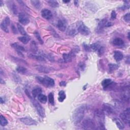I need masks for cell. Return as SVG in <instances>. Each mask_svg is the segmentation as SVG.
I'll use <instances>...</instances> for the list:
<instances>
[{
  "label": "cell",
  "mask_w": 130,
  "mask_h": 130,
  "mask_svg": "<svg viewBox=\"0 0 130 130\" xmlns=\"http://www.w3.org/2000/svg\"><path fill=\"white\" fill-rule=\"evenodd\" d=\"M19 21L21 24L25 25H27L29 24V19L27 15H26L24 13H19L18 16Z\"/></svg>",
  "instance_id": "8"
},
{
  "label": "cell",
  "mask_w": 130,
  "mask_h": 130,
  "mask_svg": "<svg viewBox=\"0 0 130 130\" xmlns=\"http://www.w3.org/2000/svg\"><path fill=\"white\" fill-rule=\"evenodd\" d=\"M98 50H99V55H102L103 53H104V49L103 47H102L101 48H99V49H98Z\"/></svg>",
  "instance_id": "44"
},
{
  "label": "cell",
  "mask_w": 130,
  "mask_h": 130,
  "mask_svg": "<svg viewBox=\"0 0 130 130\" xmlns=\"http://www.w3.org/2000/svg\"><path fill=\"white\" fill-rule=\"evenodd\" d=\"M89 46H90L91 50H92L94 51H96L99 49L100 45L98 43H94V44H91Z\"/></svg>",
  "instance_id": "34"
},
{
  "label": "cell",
  "mask_w": 130,
  "mask_h": 130,
  "mask_svg": "<svg viewBox=\"0 0 130 130\" xmlns=\"http://www.w3.org/2000/svg\"><path fill=\"white\" fill-rule=\"evenodd\" d=\"M31 3L32 5L34 7L37 9H39L41 7V3L40 1L38 0H33L31 1Z\"/></svg>",
  "instance_id": "25"
},
{
  "label": "cell",
  "mask_w": 130,
  "mask_h": 130,
  "mask_svg": "<svg viewBox=\"0 0 130 130\" xmlns=\"http://www.w3.org/2000/svg\"><path fill=\"white\" fill-rule=\"evenodd\" d=\"M0 124L3 126H6L8 124V121L2 115L0 116Z\"/></svg>",
  "instance_id": "31"
},
{
  "label": "cell",
  "mask_w": 130,
  "mask_h": 130,
  "mask_svg": "<svg viewBox=\"0 0 130 130\" xmlns=\"http://www.w3.org/2000/svg\"><path fill=\"white\" fill-rule=\"evenodd\" d=\"M49 30H50V31L51 33L52 34V35L55 37V38H59V35L57 34V33H56L55 31V30L53 29V28H52L51 27H50V26H49Z\"/></svg>",
  "instance_id": "39"
},
{
  "label": "cell",
  "mask_w": 130,
  "mask_h": 130,
  "mask_svg": "<svg viewBox=\"0 0 130 130\" xmlns=\"http://www.w3.org/2000/svg\"><path fill=\"white\" fill-rule=\"evenodd\" d=\"M66 96L64 91H61L59 93V98L58 100L60 102H63L64 101V100L66 99Z\"/></svg>",
  "instance_id": "26"
},
{
  "label": "cell",
  "mask_w": 130,
  "mask_h": 130,
  "mask_svg": "<svg viewBox=\"0 0 130 130\" xmlns=\"http://www.w3.org/2000/svg\"><path fill=\"white\" fill-rule=\"evenodd\" d=\"M125 3L124 5H123L122 7L119 8V9L122 10H125L126 9H129L130 8V5H129V1H124Z\"/></svg>",
  "instance_id": "37"
},
{
  "label": "cell",
  "mask_w": 130,
  "mask_h": 130,
  "mask_svg": "<svg viewBox=\"0 0 130 130\" xmlns=\"http://www.w3.org/2000/svg\"><path fill=\"white\" fill-rule=\"evenodd\" d=\"M67 23L65 19H60L58 21L57 27L60 31L64 32L67 28Z\"/></svg>",
  "instance_id": "10"
},
{
  "label": "cell",
  "mask_w": 130,
  "mask_h": 130,
  "mask_svg": "<svg viewBox=\"0 0 130 130\" xmlns=\"http://www.w3.org/2000/svg\"><path fill=\"white\" fill-rule=\"evenodd\" d=\"M31 49L32 51L34 52H36L37 51L38 47L37 46L36 43L34 41H33L31 43Z\"/></svg>",
  "instance_id": "33"
},
{
  "label": "cell",
  "mask_w": 130,
  "mask_h": 130,
  "mask_svg": "<svg viewBox=\"0 0 130 130\" xmlns=\"http://www.w3.org/2000/svg\"><path fill=\"white\" fill-rule=\"evenodd\" d=\"M103 111L108 114H112L115 111L112 107L108 104H104L103 105Z\"/></svg>",
  "instance_id": "11"
},
{
  "label": "cell",
  "mask_w": 130,
  "mask_h": 130,
  "mask_svg": "<svg viewBox=\"0 0 130 130\" xmlns=\"http://www.w3.org/2000/svg\"><path fill=\"white\" fill-rule=\"evenodd\" d=\"M76 29H77V31L79 33L84 36H88L91 33L88 28L84 24V23L81 21H79L77 23Z\"/></svg>",
  "instance_id": "3"
},
{
  "label": "cell",
  "mask_w": 130,
  "mask_h": 130,
  "mask_svg": "<svg viewBox=\"0 0 130 130\" xmlns=\"http://www.w3.org/2000/svg\"><path fill=\"white\" fill-rule=\"evenodd\" d=\"M47 3L49 4V5L52 8H56L58 7L59 6V4L58 1H55V0H50V1H48Z\"/></svg>",
  "instance_id": "29"
},
{
  "label": "cell",
  "mask_w": 130,
  "mask_h": 130,
  "mask_svg": "<svg viewBox=\"0 0 130 130\" xmlns=\"http://www.w3.org/2000/svg\"><path fill=\"white\" fill-rule=\"evenodd\" d=\"M42 89L41 88H34V89L32 91V95H33V96L34 97V98H36L37 96H38V95H39L40 94H41L42 93Z\"/></svg>",
  "instance_id": "22"
},
{
  "label": "cell",
  "mask_w": 130,
  "mask_h": 130,
  "mask_svg": "<svg viewBox=\"0 0 130 130\" xmlns=\"http://www.w3.org/2000/svg\"><path fill=\"white\" fill-rule=\"evenodd\" d=\"M111 18L112 19H115L116 18V13L115 11H112L111 14Z\"/></svg>",
  "instance_id": "42"
},
{
  "label": "cell",
  "mask_w": 130,
  "mask_h": 130,
  "mask_svg": "<svg viewBox=\"0 0 130 130\" xmlns=\"http://www.w3.org/2000/svg\"><path fill=\"white\" fill-rule=\"evenodd\" d=\"M16 71H17V72L21 73V74H24L27 72V69L24 67L18 66L16 68Z\"/></svg>",
  "instance_id": "30"
},
{
  "label": "cell",
  "mask_w": 130,
  "mask_h": 130,
  "mask_svg": "<svg viewBox=\"0 0 130 130\" xmlns=\"http://www.w3.org/2000/svg\"><path fill=\"white\" fill-rule=\"evenodd\" d=\"M107 22L108 21H107V19H103L101 20V21L99 22L97 28H96V32L101 33L102 32V30L104 29V28L106 27V25Z\"/></svg>",
  "instance_id": "12"
},
{
  "label": "cell",
  "mask_w": 130,
  "mask_h": 130,
  "mask_svg": "<svg viewBox=\"0 0 130 130\" xmlns=\"http://www.w3.org/2000/svg\"><path fill=\"white\" fill-rule=\"evenodd\" d=\"M29 99L31 100V101L33 103V105H34V106L35 107L36 110L38 113L39 115L41 116L42 117H44L45 116V110L44 108H43V107L40 105V104L36 100L33 96V97L31 96Z\"/></svg>",
  "instance_id": "4"
},
{
  "label": "cell",
  "mask_w": 130,
  "mask_h": 130,
  "mask_svg": "<svg viewBox=\"0 0 130 130\" xmlns=\"http://www.w3.org/2000/svg\"><path fill=\"white\" fill-rule=\"evenodd\" d=\"M41 15L42 17L47 20L50 19L52 17L51 12L49 10L46 9L42 10L41 11Z\"/></svg>",
  "instance_id": "13"
},
{
  "label": "cell",
  "mask_w": 130,
  "mask_h": 130,
  "mask_svg": "<svg viewBox=\"0 0 130 130\" xmlns=\"http://www.w3.org/2000/svg\"><path fill=\"white\" fill-rule=\"evenodd\" d=\"M10 8L11 9L12 11L13 12V13H14V14H17V7H16V6L15 5V4H14V3H11V4H10Z\"/></svg>",
  "instance_id": "36"
},
{
  "label": "cell",
  "mask_w": 130,
  "mask_h": 130,
  "mask_svg": "<svg viewBox=\"0 0 130 130\" xmlns=\"http://www.w3.org/2000/svg\"><path fill=\"white\" fill-rule=\"evenodd\" d=\"M34 35L36 37V38L38 39V40L39 41V42H40V43L41 44H43V40L42 39L40 35L39 34V33L38 32H35L34 33Z\"/></svg>",
  "instance_id": "38"
},
{
  "label": "cell",
  "mask_w": 130,
  "mask_h": 130,
  "mask_svg": "<svg viewBox=\"0 0 130 130\" xmlns=\"http://www.w3.org/2000/svg\"><path fill=\"white\" fill-rule=\"evenodd\" d=\"M108 68H109V72L112 73L113 71H114L116 70L117 69H118V68H119V66L116 64H109Z\"/></svg>",
  "instance_id": "28"
},
{
  "label": "cell",
  "mask_w": 130,
  "mask_h": 130,
  "mask_svg": "<svg viewBox=\"0 0 130 130\" xmlns=\"http://www.w3.org/2000/svg\"><path fill=\"white\" fill-rule=\"evenodd\" d=\"M18 39L21 42L24 44H27L29 41L30 40H31V38L29 36H24L23 37H19Z\"/></svg>",
  "instance_id": "21"
},
{
  "label": "cell",
  "mask_w": 130,
  "mask_h": 130,
  "mask_svg": "<svg viewBox=\"0 0 130 130\" xmlns=\"http://www.w3.org/2000/svg\"><path fill=\"white\" fill-rule=\"evenodd\" d=\"M114 58L116 61L119 62L124 58L122 53L119 51H115L114 52Z\"/></svg>",
  "instance_id": "16"
},
{
  "label": "cell",
  "mask_w": 130,
  "mask_h": 130,
  "mask_svg": "<svg viewBox=\"0 0 130 130\" xmlns=\"http://www.w3.org/2000/svg\"><path fill=\"white\" fill-rule=\"evenodd\" d=\"M85 109V105H81L75 109L72 115V120L74 124H77L81 122L84 117Z\"/></svg>",
  "instance_id": "1"
},
{
  "label": "cell",
  "mask_w": 130,
  "mask_h": 130,
  "mask_svg": "<svg viewBox=\"0 0 130 130\" xmlns=\"http://www.w3.org/2000/svg\"><path fill=\"white\" fill-rule=\"evenodd\" d=\"M128 37L129 40H130V33L129 32L128 33Z\"/></svg>",
  "instance_id": "50"
},
{
  "label": "cell",
  "mask_w": 130,
  "mask_h": 130,
  "mask_svg": "<svg viewBox=\"0 0 130 130\" xmlns=\"http://www.w3.org/2000/svg\"><path fill=\"white\" fill-rule=\"evenodd\" d=\"M59 84L61 86H65L66 85V82L64 81H61V82H59Z\"/></svg>",
  "instance_id": "46"
},
{
  "label": "cell",
  "mask_w": 130,
  "mask_h": 130,
  "mask_svg": "<svg viewBox=\"0 0 130 130\" xmlns=\"http://www.w3.org/2000/svg\"><path fill=\"white\" fill-rule=\"evenodd\" d=\"M70 2V1H63V2H64V3H68V2Z\"/></svg>",
  "instance_id": "49"
},
{
  "label": "cell",
  "mask_w": 130,
  "mask_h": 130,
  "mask_svg": "<svg viewBox=\"0 0 130 130\" xmlns=\"http://www.w3.org/2000/svg\"><path fill=\"white\" fill-rule=\"evenodd\" d=\"M120 117L122 121L126 124H130V108H127L125 111H123L121 114H120Z\"/></svg>",
  "instance_id": "5"
},
{
  "label": "cell",
  "mask_w": 130,
  "mask_h": 130,
  "mask_svg": "<svg viewBox=\"0 0 130 130\" xmlns=\"http://www.w3.org/2000/svg\"><path fill=\"white\" fill-rule=\"evenodd\" d=\"M124 19L125 20V21L126 22H130V13H126V15H124Z\"/></svg>",
  "instance_id": "40"
},
{
  "label": "cell",
  "mask_w": 130,
  "mask_h": 130,
  "mask_svg": "<svg viewBox=\"0 0 130 130\" xmlns=\"http://www.w3.org/2000/svg\"><path fill=\"white\" fill-rule=\"evenodd\" d=\"M11 46L13 48H14L17 52L25 51V48L22 47V46L17 44V43H13V44H11Z\"/></svg>",
  "instance_id": "20"
},
{
  "label": "cell",
  "mask_w": 130,
  "mask_h": 130,
  "mask_svg": "<svg viewBox=\"0 0 130 130\" xmlns=\"http://www.w3.org/2000/svg\"><path fill=\"white\" fill-rule=\"evenodd\" d=\"M10 23V20L9 17H6L4 20H3V21L2 22L1 24V28L3 31L5 32L8 33H9V29L8 28V25Z\"/></svg>",
  "instance_id": "7"
},
{
  "label": "cell",
  "mask_w": 130,
  "mask_h": 130,
  "mask_svg": "<svg viewBox=\"0 0 130 130\" xmlns=\"http://www.w3.org/2000/svg\"><path fill=\"white\" fill-rule=\"evenodd\" d=\"M11 29H12V32H13V33L15 34H17V29H16L15 26H14V25H11Z\"/></svg>",
  "instance_id": "41"
},
{
  "label": "cell",
  "mask_w": 130,
  "mask_h": 130,
  "mask_svg": "<svg viewBox=\"0 0 130 130\" xmlns=\"http://www.w3.org/2000/svg\"><path fill=\"white\" fill-rule=\"evenodd\" d=\"M48 101L49 103L52 105H55V99H54V95H53V94L52 92L49 93L48 95Z\"/></svg>",
  "instance_id": "32"
},
{
  "label": "cell",
  "mask_w": 130,
  "mask_h": 130,
  "mask_svg": "<svg viewBox=\"0 0 130 130\" xmlns=\"http://www.w3.org/2000/svg\"><path fill=\"white\" fill-rule=\"evenodd\" d=\"M21 121L23 124H24L28 126H36L37 125V122L33 118L29 117H22L20 119Z\"/></svg>",
  "instance_id": "6"
},
{
  "label": "cell",
  "mask_w": 130,
  "mask_h": 130,
  "mask_svg": "<svg viewBox=\"0 0 130 130\" xmlns=\"http://www.w3.org/2000/svg\"><path fill=\"white\" fill-rule=\"evenodd\" d=\"M83 47H84V49H85V50L87 51H89L91 50V48H90V46L88 45L87 44H84L83 45Z\"/></svg>",
  "instance_id": "43"
},
{
  "label": "cell",
  "mask_w": 130,
  "mask_h": 130,
  "mask_svg": "<svg viewBox=\"0 0 130 130\" xmlns=\"http://www.w3.org/2000/svg\"><path fill=\"white\" fill-rule=\"evenodd\" d=\"M112 83V81L110 79H105L102 81L101 84L104 88H107Z\"/></svg>",
  "instance_id": "19"
},
{
  "label": "cell",
  "mask_w": 130,
  "mask_h": 130,
  "mask_svg": "<svg viewBox=\"0 0 130 130\" xmlns=\"http://www.w3.org/2000/svg\"><path fill=\"white\" fill-rule=\"evenodd\" d=\"M29 57L30 59L36 60V61H37L39 62H45V59L42 56L36 55H34L31 54V55H29Z\"/></svg>",
  "instance_id": "17"
},
{
  "label": "cell",
  "mask_w": 130,
  "mask_h": 130,
  "mask_svg": "<svg viewBox=\"0 0 130 130\" xmlns=\"http://www.w3.org/2000/svg\"><path fill=\"white\" fill-rule=\"evenodd\" d=\"M0 2H1V4H1V6H2V5H3V2L2 1H0Z\"/></svg>",
  "instance_id": "51"
},
{
  "label": "cell",
  "mask_w": 130,
  "mask_h": 130,
  "mask_svg": "<svg viewBox=\"0 0 130 130\" xmlns=\"http://www.w3.org/2000/svg\"><path fill=\"white\" fill-rule=\"evenodd\" d=\"M83 127L84 129H94L95 127V124L91 119H86L83 122Z\"/></svg>",
  "instance_id": "9"
},
{
  "label": "cell",
  "mask_w": 130,
  "mask_h": 130,
  "mask_svg": "<svg viewBox=\"0 0 130 130\" xmlns=\"http://www.w3.org/2000/svg\"><path fill=\"white\" fill-rule=\"evenodd\" d=\"M114 121L115 122L116 126H117V128L119 129L122 130V129H124L125 126H124V124H123V123L122 122L119 118H114Z\"/></svg>",
  "instance_id": "23"
},
{
  "label": "cell",
  "mask_w": 130,
  "mask_h": 130,
  "mask_svg": "<svg viewBox=\"0 0 130 130\" xmlns=\"http://www.w3.org/2000/svg\"><path fill=\"white\" fill-rule=\"evenodd\" d=\"M76 33H77V30L73 27H70L67 31L68 35L71 36H75L76 34Z\"/></svg>",
  "instance_id": "27"
},
{
  "label": "cell",
  "mask_w": 130,
  "mask_h": 130,
  "mask_svg": "<svg viewBox=\"0 0 130 130\" xmlns=\"http://www.w3.org/2000/svg\"><path fill=\"white\" fill-rule=\"evenodd\" d=\"M17 29L18 30V31L19 33L22 35H26V32L24 28L22 27V25H19V24H17Z\"/></svg>",
  "instance_id": "35"
},
{
  "label": "cell",
  "mask_w": 130,
  "mask_h": 130,
  "mask_svg": "<svg viewBox=\"0 0 130 130\" xmlns=\"http://www.w3.org/2000/svg\"><path fill=\"white\" fill-rule=\"evenodd\" d=\"M38 100L42 104H45L47 102V96H46L45 95H43V94H40L39 95H38V96H37Z\"/></svg>",
  "instance_id": "24"
},
{
  "label": "cell",
  "mask_w": 130,
  "mask_h": 130,
  "mask_svg": "<svg viewBox=\"0 0 130 130\" xmlns=\"http://www.w3.org/2000/svg\"><path fill=\"white\" fill-rule=\"evenodd\" d=\"M74 3H75V5L76 6H78V1H74Z\"/></svg>",
  "instance_id": "47"
},
{
  "label": "cell",
  "mask_w": 130,
  "mask_h": 130,
  "mask_svg": "<svg viewBox=\"0 0 130 130\" xmlns=\"http://www.w3.org/2000/svg\"><path fill=\"white\" fill-rule=\"evenodd\" d=\"M36 69L39 72L44 73H48L51 71V69L50 68L47 67H44L43 66H36Z\"/></svg>",
  "instance_id": "14"
},
{
  "label": "cell",
  "mask_w": 130,
  "mask_h": 130,
  "mask_svg": "<svg viewBox=\"0 0 130 130\" xmlns=\"http://www.w3.org/2000/svg\"><path fill=\"white\" fill-rule=\"evenodd\" d=\"M4 103V100H3L2 97H1V104H3V103Z\"/></svg>",
  "instance_id": "48"
},
{
  "label": "cell",
  "mask_w": 130,
  "mask_h": 130,
  "mask_svg": "<svg viewBox=\"0 0 130 130\" xmlns=\"http://www.w3.org/2000/svg\"><path fill=\"white\" fill-rule=\"evenodd\" d=\"M36 80L37 81L43 86L46 88H52L55 86V82L54 80L48 76L44 77H36Z\"/></svg>",
  "instance_id": "2"
},
{
  "label": "cell",
  "mask_w": 130,
  "mask_h": 130,
  "mask_svg": "<svg viewBox=\"0 0 130 130\" xmlns=\"http://www.w3.org/2000/svg\"><path fill=\"white\" fill-rule=\"evenodd\" d=\"M79 66L80 67V68L82 70H84L85 69V64H84V63H80V64H79Z\"/></svg>",
  "instance_id": "45"
},
{
  "label": "cell",
  "mask_w": 130,
  "mask_h": 130,
  "mask_svg": "<svg viewBox=\"0 0 130 130\" xmlns=\"http://www.w3.org/2000/svg\"><path fill=\"white\" fill-rule=\"evenodd\" d=\"M74 55V52H71L69 53H68V54H66V53H64V54L63 55V59H64V61L66 63L71 62Z\"/></svg>",
  "instance_id": "15"
},
{
  "label": "cell",
  "mask_w": 130,
  "mask_h": 130,
  "mask_svg": "<svg viewBox=\"0 0 130 130\" xmlns=\"http://www.w3.org/2000/svg\"><path fill=\"white\" fill-rule=\"evenodd\" d=\"M113 44L117 46H122L124 45V41L120 38H116L113 41Z\"/></svg>",
  "instance_id": "18"
}]
</instances>
